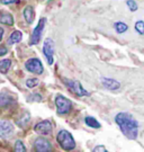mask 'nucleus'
<instances>
[{
    "label": "nucleus",
    "mask_w": 144,
    "mask_h": 152,
    "mask_svg": "<svg viewBox=\"0 0 144 152\" xmlns=\"http://www.w3.org/2000/svg\"><path fill=\"white\" fill-rule=\"evenodd\" d=\"M115 122L119 126L123 134L129 140H136L139 133V124L137 121L131 114L127 113H118L115 117Z\"/></svg>",
    "instance_id": "nucleus-1"
},
{
    "label": "nucleus",
    "mask_w": 144,
    "mask_h": 152,
    "mask_svg": "<svg viewBox=\"0 0 144 152\" xmlns=\"http://www.w3.org/2000/svg\"><path fill=\"white\" fill-rule=\"evenodd\" d=\"M56 140L59 142L60 147L62 148L65 151H71L75 148V142L73 136L71 135V133H69L68 131L62 130L58 133Z\"/></svg>",
    "instance_id": "nucleus-2"
},
{
    "label": "nucleus",
    "mask_w": 144,
    "mask_h": 152,
    "mask_svg": "<svg viewBox=\"0 0 144 152\" xmlns=\"http://www.w3.org/2000/svg\"><path fill=\"white\" fill-rule=\"evenodd\" d=\"M64 83H65V86L68 87L70 91L72 92V94H75V96H78V97H83V96H88L89 95V92L82 87V85L78 80H75V79H64Z\"/></svg>",
    "instance_id": "nucleus-3"
},
{
    "label": "nucleus",
    "mask_w": 144,
    "mask_h": 152,
    "mask_svg": "<svg viewBox=\"0 0 144 152\" xmlns=\"http://www.w3.org/2000/svg\"><path fill=\"white\" fill-rule=\"evenodd\" d=\"M55 105H56V109H58V114L59 115L68 114L72 109L71 100L68 99L67 97H64V96H61V95H59L55 98Z\"/></svg>",
    "instance_id": "nucleus-4"
},
{
    "label": "nucleus",
    "mask_w": 144,
    "mask_h": 152,
    "mask_svg": "<svg viewBox=\"0 0 144 152\" xmlns=\"http://www.w3.org/2000/svg\"><path fill=\"white\" fill-rule=\"evenodd\" d=\"M43 53L45 55V58L48 59V64L53 63V55H54V44L53 41L51 38H46L44 45H43Z\"/></svg>",
    "instance_id": "nucleus-5"
},
{
    "label": "nucleus",
    "mask_w": 144,
    "mask_h": 152,
    "mask_svg": "<svg viewBox=\"0 0 144 152\" xmlns=\"http://www.w3.org/2000/svg\"><path fill=\"white\" fill-rule=\"evenodd\" d=\"M45 23H46V19L45 18H42L39 22H38V25L35 27V29L33 31L32 36H31V44L32 45H35L39 42L41 39V36H42V32L44 29V26H45Z\"/></svg>",
    "instance_id": "nucleus-6"
},
{
    "label": "nucleus",
    "mask_w": 144,
    "mask_h": 152,
    "mask_svg": "<svg viewBox=\"0 0 144 152\" xmlns=\"http://www.w3.org/2000/svg\"><path fill=\"white\" fill-rule=\"evenodd\" d=\"M26 69L29 72H32V73H36V75H41L43 73V64L42 62L38 60V59H29V60L26 62Z\"/></svg>",
    "instance_id": "nucleus-7"
},
{
    "label": "nucleus",
    "mask_w": 144,
    "mask_h": 152,
    "mask_svg": "<svg viewBox=\"0 0 144 152\" xmlns=\"http://www.w3.org/2000/svg\"><path fill=\"white\" fill-rule=\"evenodd\" d=\"M34 130H35V132L38 133V134L48 135V134H51V132L53 130V126H52L50 121H42V122H39L38 124L35 125Z\"/></svg>",
    "instance_id": "nucleus-8"
},
{
    "label": "nucleus",
    "mask_w": 144,
    "mask_h": 152,
    "mask_svg": "<svg viewBox=\"0 0 144 152\" xmlns=\"http://www.w3.org/2000/svg\"><path fill=\"white\" fill-rule=\"evenodd\" d=\"M14 133V126L10 122L8 121H2L0 122V137L7 139Z\"/></svg>",
    "instance_id": "nucleus-9"
},
{
    "label": "nucleus",
    "mask_w": 144,
    "mask_h": 152,
    "mask_svg": "<svg viewBox=\"0 0 144 152\" xmlns=\"http://www.w3.org/2000/svg\"><path fill=\"white\" fill-rule=\"evenodd\" d=\"M35 149H36V151L39 152H48L52 149V145H51V143L46 139L38 137L35 141Z\"/></svg>",
    "instance_id": "nucleus-10"
},
{
    "label": "nucleus",
    "mask_w": 144,
    "mask_h": 152,
    "mask_svg": "<svg viewBox=\"0 0 144 152\" xmlns=\"http://www.w3.org/2000/svg\"><path fill=\"white\" fill-rule=\"evenodd\" d=\"M102 83L104 87L109 90H117L121 87V83L112 78H102Z\"/></svg>",
    "instance_id": "nucleus-11"
},
{
    "label": "nucleus",
    "mask_w": 144,
    "mask_h": 152,
    "mask_svg": "<svg viewBox=\"0 0 144 152\" xmlns=\"http://www.w3.org/2000/svg\"><path fill=\"white\" fill-rule=\"evenodd\" d=\"M34 16H35V14H34L33 7L27 6L26 8L24 9V17H25V19H26L27 24H32V23L34 22Z\"/></svg>",
    "instance_id": "nucleus-12"
},
{
    "label": "nucleus",
    "mask_w": 144,
    "mask_h": 152,
    "mask_svg": "<svg viewBox=\"0 0 144 152\" xmlns=\"http://www.w3.org/2000/svg\"><path fill=\"white\" fill-rule=\"evenodd\" d=\"M23 34L19 31H15L14 33H11L10 37L8 38V44H16L21 41Z\"/></svg>",
    "instance_id": "nucleus-13"
},
{
    "label": "nucleus",
    "mask_w": 144,
    "mask_h": 152,
    "mask_svg": "<svg viewBox=\"0 0 144 152\" xmlns=\"http://www.w3.org/2000/svg\"><path fill=\"white\" fill-rule=\"evenodd\" d=\"M0 23L8 25V26H11V25H14V18H12L10 14H4L2 16L0 17Z\"/></svg>",
    "instance_id": "nucleus-14"
},
{
    "label": "nucleus",
    "mask_w": 144,
    "mask_h": 152,
    "mask_svg": "<svg viewBox=\"0 0 144 152\" xmlns=\"http://www.w3.org/2000/svg\"><path fill=\"white\" fill-rule=\"evenodd\" d=\"M114 27H115V31H116L118 34H123V33H125L128 29V26L126 25V24H125V23H123V22L115 23Z\"/></svg>",
    "instance_id": "nucleus-15"
},
{
    "label": "nucleus",
    "mask_w": 144,
    "mask_h": 152,
    "mask_svg": "<svg viewBox=\"0 0 144 152\" xmlns=\"http://www.w3.org/2000/svg\"><path fill=\"white\" fill-rule=\"evenodd\" d=\"M11 65V61L9 59H6V60H1L0 61V72L2 73H6L7 71L9 70Z\"/></svg>",
    "instance_id": "nucleus-16"
},
{
    "label": "nucleus",
    "mask_w": 144,
    "mask_h": 152,
    "mask_svg": "<svg viewBox=\"0 0 144 152\" xmlns=\"http://www.w3.org/2000/svg\"><path fill=\"white\" fill-rule=\"evenodd\" d=\"M86 124L88 125V126H90V127H94V129H99L100 127V124H99V122L97 120H95L94 117H90V116H88V117H86Z\"/></svg>",
    "instance_id": "nucleus-17"
},
{
    "label": "nucleus",
    "mask_w": 144,
    "mask_h": 152,
    "mask_svg": "<svg viewBox=\"0 0 144 152\" xmlns=\"http://www.w3.org/2000/svg\"><path fill=\"white\" fill-rule=\"evenodd\" d=\"M12 99L9 96H5V95H0V106L2 107H7L8 105H10Z\"/></svg>",
    "instance_id": "nucleus-18"
},
{
    "label": "nucleus",
    "mask_w": 144,
    "mask_h": 152,
    "mask_svg": "<svg viewBox=\"0 0 144 152\" xmlns=\"http://www.w3.org/2000/svg\"><path fill=\"white\" fill-rule=\"evenodd\" d=\"M135 31L141 35H144V20H139L135 23Z\"/></svg>",
    "instance_id": "nucleus-19"
},
{
    "label": "nucleus",
    "mask_w": 144,
    "mask_h": 152,
    "mask_svg": "<svg viewBox=\"0 0 144 152\" xmlns=\"http://www.w3.org/2000/svg\"><path fill=\"white\" fill-rule=\"evenodd\" d=\"M38 85V79L36 78H31V79H27L26 81V86L28 88H34L35 86Z\"/></svg>",
    "instance_id": "nucleus-20"
},
{
    "label": "nucleus",
    "mask_w": 144,
    "mask_h": 152,
    "mask_svg": "<svg viewBox=\"0 0 144 152\" xmlns=\"http://www.w3.org/2000/svg\"><path fill=\"white\" fill-rule=\"evenodd\" d=\"M15 151H17V152L26 151V148H25V145L23 144V142H21V141H17L16 142V144H15Z\"/></svg>",
    "instance_id": "nucleus-21"
},
{
    "label": "nucleus",
    "mask_w": 144,
    "mask_h": 152,
    "mask_svg": "<svg viewBox=\"0 0 144 152\" xmlns=\"http://www.w3.org/2000/svg\"><path fill=\"white\" fill-rule=\"evenodd\" d=\"M127 6L128 8H129V10L132 11L137 10V5H136V2L134 0H127Z\"/></svg>",
    "instance_id": "nucleus-22"
},
{
    "label": "nucleus",
    "mask_w": 144,
    "mask_h": 152,
    "mask_svg": "<svg viewBox=\"0 0 144 152\" xmlns=\"http://www.w3.org/2000/svg\"><path fill=\"white\" fill-rule=\"evenodd\" d=\"M98 151H102V152H106L107 149L104 145H98V147H96L95 149H94V152H98Z\"/></svg>",
    "instance_id": "nucleus-23"
},
{
    "label": "nucleus",
    "mask_w": 144,
    "mask_h": 152,
    "mask_svg": "<svg viewBox=\"0 0 144 152\" xmlns=\"http://www.w3.org/2000/svg\"><path fill=\"white\" fill-rule=\"evenodd\" d=\"M25 117H26V121H29V115H28V114L25 115ZM23 123H25V121L23 120V118H21L20 121H18V122H17V124H18V125H20V126H23V125H24V124H23Z\"/></svg>",
    "instance_id": "nucleus-24"
},
{
    "label": "nucleus",
    "mask_w": 144,
    "mask_h": 152,
    "mask_svg": "<svg viewBox=\"0 0 144 152\" xmlns=\"http://www.w3.org/2000/svg\"><path fill=\"white\" fill-rule=\"evenodd\" d=\"M0 1H1V4H4V5H9V4L16 2L17 0H0Z\"/></svg>",
    "instance_id": "nucleus-25"
},
{
    "label": "nucleus",
    "mask_w": 144,
    "mask_h": 152,
    "mask_svg": "<svg viewBox=\"0 0 144 152\" xmlns=\"http://www.w3.org/2000/svg\"><path fill=\"white\" fill-rule=\"evenodd\" d=\"M6 53H7V49H6L5 46H0V56L5 55Z\"/></svg>",
    "instance_id": "nucleus-26"
},
{
    "label": "nucleus",
    "mask_w": 144,
    "mask_h": 152,
    "mask_svg": "<svg viewBox=\"0 0 144 152\" xmlns=\"http://www.w3.org/2000/svg\"><path fill=\"white\" fill-rule=\"evenodd\" d=\"M2 36H4V29L0 27V41L2 39Z\"/></svg>",
    "instance_id": "nucleus-27"
}]
</instances>
